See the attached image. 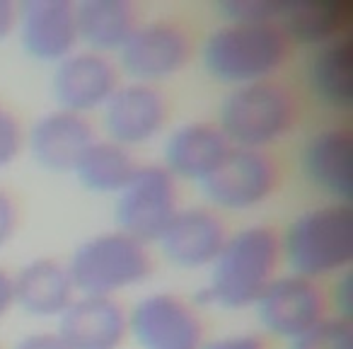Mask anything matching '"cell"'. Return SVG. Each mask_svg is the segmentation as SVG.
I'll return each instance as SVG.
<instances>
[{
  "label": "cell",
  "mask_w": 353,
  "mask_h": 349,
  "mask_svg": "<svg viewBox=\"0 0 353 349\" xmlns=\"http://www.w3.org/2000/svg\"><path fill=\"white\" fill-rule=\"evenodd\" d=\"M15 308L34 320H59L78 296L68 265L59 257H34L12 272Z\"/></svg>",
  "instance_id": "cell-19"
},
{
  "label": "cell",
  "mask_w": 353,
  "mask_h": 349,
  "mask_svg": "<svg viewBox=\"0 0 353 349\" xmlns=\"http://www.w3.org/2000/svg\"><path fill=\"white\" fill-rule=\"evenodd\" d=\"M138 165L141 162L136 160L133 151L109 141L107 136H97L85 148L70 172L75 175L80 187L88 192L117 197L133 178Z\"/></svg>",
  "instance_id": "cell-23"
},
{
  "label": "cell",
  "mask_w": 353,
  "mask_h": 349,
  "mask_svg": "<svg viewBox=\"0 0 353 349\" xmlns=\"http://www.w3.org/2000/svg\"><path fill=\"white\" fill-rule=\"evenodd\" d=\"M196 59V39L187 22L176 17L141 20L123 49L119 51V68L126 80L160 85L184 73Z\"/></svg>",
  "instance_id": "cell-6"
},
{
  "label": "cell",
  "mask_w": 353,
  "mask_h": 349,
  "mask_svg": "<svg viewBox=\"0 0 353 349\" xmlns=\"http://www.w3.org/2000/svg\"><path fill=\"white\" fill-rule=\"evenodd\" d=\"M68 349H123L128 342V308L112 296L78 294L56 320Z\"/></svg>",
  "instance_id": "cell-17"
},
{
  "label": "cell",
  "mask_w": 353,
  "mask_h": 349,
  "mask_svg": "<svg viewBox=\"0 0 353 349\" xmlns=\"http://www.w3.org/2000/svg\"><path fill=\"white\" fill-rule=\"evenodd\" d=\"M230 228L221 211L208 204H192L182 207L172 216L167 228L162 231L160 245L167 262L179 270H208L221 255Z\"/></svg>",
  "instance_id": "cell-13"
},
{
  "label": "cell",
  "mask_w": 353,
  "mask_h": 349,
  "mask_svg": "<svg viewBox=\"0 0 353 349\" xmlns=\"http://www.w3.org/2000/svg\"><path fill=\"white\" fill-rule=\"evenodd\" d=\"M279 228L269 223H252L230 231L221 255L208 267V284L194 303L218 305L225 310L254 308L264 289L281 274Z\"/></svg>",
  "instance_id": "cell-1"
},
{
  "label": "cell",
  "mask_w": 353,
  "mask_h": 349,
  "mask_svg": "<svg viewBox=\"0 0 353 349\" xmlns=\"http://www.w3.org/2000/svg\"><path fill=\"white\" fill-rule=\"evenodd\" d=\"M290 49L276 25L221 22L203 37L199 59L211 80L232 90L276 78L288 64Z\"/></svg>",
  "instance_id": "cell-3"
},
{
  "label": "cell",
  "mask_w": 353,
  "mask_h": 349,
  "mask_svg": "<svg viewBox=\"0 0 353 349\" xmlns=\"http://www.w3.org/2000/svg\"><path fill=\"white\" fill-rule=\"evenodd\" d=\"M329 308L334 315L351 318V272L334 279V289L329 291Z\"/></svg>",
  "instance_id": "cell-30"
},
{
  "label": "cell",
  "mask_w": 353,
  "mask_h": 349,
  "mask_svg": "<svg viewBox=\"0 0 353 349\" xmlns=\"http://www.w3.org/2000/svg\"><path fill=\"white\" fill-rule=\"evenodd\" d=\"M97 138L92 119L54 107L30 124L25 148L32 160L51 172H70L83 151Z\"/></svg>",
  "instance_id": "cell-18"
},
{
  "label": "cell",
  "mask_w": 353,
  "mask_h": 349,
  "mask_svg": "<svg viewBox=\"0 0 353 349\" xmlns=\"http://www.w3.org/2000/svg\"><path fill=\"white\" fill-rule=\"evenodd\" d=\"M27 129L17 112L0 100V170L10 167L25 153Z\"/></svg>",
  "instance_id": "cell-25"
},
{
  "label": "cell",
  "mask_w": 353,
  "mask_h": 349,
  "mask_svg": "<svg viewBox=\"0 0 353 349\" xmlns=\"http://www.w3.org/2000/svg\"><path fill=\"white\" fill-rule=\"evenodd\" d=\"M0 349H6V347H3V344H0Z\"/></svg>",
  "instance_id": "cell-33"
},
{
  "label": "cell",
  "mask_w": 353,
  "mask_h": 349,
  "mask_svg": "<svg viewBox=\"0 0 353 349\" xmlns=\"http://www.w3.org/2000/svg\"><path fill=\"white\" fill-rule=\"evenodd\" d=\"M15 310V291H12V272L0 267V323Z\"/></svg>",
  "instance_id": "cell-31"
},
{
  "label": "cell",
  "mask_w": 353,
  "mask_h": 349,
  "mask_svg": "<svg viewBox=\"0 0 353 349\" xmlns=\"http://www.w3.org/2000/svg\"><path fill=\"white\" fill-rule=\"evenodd\" d=\"M15 37L37 64L56 66L80 49L73 0H25L17 6Z\"/></svg>",
  "instance_id": "cell-14"
},
{
  "label": "cell",
  "mask_w": 353,
  "mask_h": 349,
  "mask_svg": "<svg viewBox=\"0 0 353 349\" xmlns=\"http://www.w3.org/2000/svg\"><path fill=\"white\" fill-rule=\"evenodd\" d=\"M201 349H271V339L264 332H225L218 337H208Z\"/></svg>",
  "instance_id": "cell-28"
},
{
  "label": "cell",
  "mask_w": 353,
  "mask_h": 349,
  "mask_svg": "<svg viewBox=\"0 0 353 349\" xmlns=\"http://www.w3.org/2000/svg\"><path fill=\"white\" fill-rule=\"evenodd\" d=\"M65 265L78 294L112 299L145 284L155 272L150 245L119 228L85 238Z\"/></svg>",
  "instance_id": "cell-5"
},
{
  "label": "cell",
  "mask_w": 353,
  "mask_h": 349,
  "mask_svg": "<svg viewBox=\"0 0 353 349\" xmlns=\"http://www.w3.org/2000/svg\"><path fill=\"white\" fill-rule=\"evenodd\" d=\"M17 30V3L0 0V44L15 37Z\"/></svg>",
  "instance_id": "cell-32"
},
{
  "label": "cell",
  "mask_w": 353,
  "mask_h": 349,
  "mask_svg": "<svg viewBox=\"0 0 353 349\" xmlns=\"http://www.w3.org/2000/svg\"><path fill=\"white\" fill-rule=\"evenodd\" d=\"M276 27L290 46H322L348 35V8L339 0H279Z\"/></svg>",
  "instance_id": "cell-22"
},
{
  "label": "cell",
  "mask_w": 353,
  "mask_h": 349,
  "mask_svg": "<svg viewBox=\"0 0 353 349\" xmlns=\"http://www.w3.org/2000/svg\"><path fill=\"white\" fill-rule=\"evenodd\" d=\"M179 209V182L162 162H145L138 165L126 187L114 197V223L119 231L152 245Z\"/></svg>",
  "instance_id": "cell-9"
},
{
  "label": "cell",
  "mask_w": 353,
  "mask_h": 349,
  "mask_svg": "<svg viewBox=\"0 0 353 349\" xmlns=\"http://www.w3.org/2000/svg\"><path fill=\"white\" fill-rule=\"evenodd\" d=\"M10 349H68L56 330H34L12 342Z\"/></svg>",
  "instance_id": "cell-29"
},
{
  "label": "cell",
  "mask_w": 353,
  "mask_h": 349,
  "mask_svg": "<svg viewBox=\"0 0 353 349\" xmlns=\"http://www.w3.org/2000/svg\"><path fill=\"white\" fill-rule=\"evenodd\" d=\"M141 8L133 0H80L75 3V25L83 49L119 54L141 25Z\"/></svg>",
  "instance_id": "cell-21"
},
{
  "label": "cell",
  "mask_w": 353,
  "mask_h": 349,
  "mask_svg": "<svg viewBox=\"0 0 353 349\" xmlns=\"http://www.w3.org/2000/svg\"><path fill=\"white\" fill-rule=\"evenodd\" d=\"M300 170L327 202L351 204L353 192V133L348 124H327L300 146Z\"/></svg>",
  "instance_id": "cell-15"
},
{
  "label": "cell",
  "mask_w": 353,
  "mask_h": 349,
  "mask_svg": "<svg viewBox=\"0 0 353 349\" xmlns=\"http://www.w3.org/2000/svg\"><path fill=\"white\" fill-rule=\"evenodd\" d=\"M300 117V95L285 80L271 78L228 90L216 124L230 146L271 151L298 129Z\"/></svg>",
  "instance_id": "cell-4"
},
{
  "label": "cell",
  "mask_w": 353,
  "mask_h": 349,
  "mask_svg": "<svg viewBox=\"0 0 353 349\" xmlns=\"http://www.w3.org/2000/svg\"><path fill=\"white\" fill-rule=\"evenodd\" d=\"M172 117L170 100L160 85L126 80L102 107V129L109 141L136 151L157 141Z\"/></svg>",
  "instance_id": "cell-11"
},
{
  "label": "cell",
  "mask_w": 353,
  "mask_h": 349,
  "mask_svg": "<svg viewBox=\"0 0 353 349\" xmlns=\"http://www.w3.org/2000/svg\"><path fill=\"white\" fill-rule=\"evenodd\" d=\"M279 0H225L221 12L225 22H256V25H276Z\"/></svg>",
  "instance_id": "cell-26"
},
{
  "label": "cell",
  "mask_w": 353,
  "mask_h": 349,
  "mask_svg": "<svg viewBox=\"0 0 353 349\" xmlns=\"http://www.w3.org/2000/svg\"><path fill=\"white\" fill-rule=\"evenodd\" d=\"M283 182L281 162L271 151L230 148L211 178L201 182L206 204L216 211H252L276 197Z\"/></svg>",
  "instance_id": "cell-8"
},
{
  "label": "cell",
  "mask_w": 353,
  "mask_h": 349,
  "mask_svg": "<svg viewBox=\"0 0 353 349\" xmlns=\"http://www.w3.org/2000/svg\"><path fill=\"white\" fill-rule=\"evenodd\" d=\"M121 83L123 73L114 56L80 46L54 66L51 95L56 107L90 117L92 112H102Z\"/></svg>",
  "instance_id": "cell-12"
},
{
  "label": "cell",
  "mask_w": 353,
  "mask_h": 349,
  "mask_svg": "<svg viewBox=\"0 0 353 349\" xmlns=\"http://www.w3.org/2000/svg\"><path fill=\"white\" fill-rule=\"evenodd\" d=\"M254 310L266 337L285 342H293L332 315L327 286L290 272H281L266 286L254 303Z\"/></svg>",
  "instance_id": "cell-10"
},
{
  "label": "cell",
  "mask_w": 353,
  "mask_h": 349,
  "mask_svg": "<svg viewBox=\"0 0 353 349\" xmlns=\"http://www.w3.org/2000/svg\"><path fill=\"white\" fill-rule=\"evenodd\" d=\"M22 226V209L20 202L10 189L0 187V247H6L12 243Z\"/></svg>",
  "instance_id": "cell-27"
},
{
  "label": "cell",
  "mask_w": 353,
  "mask_h": 349,
  "mask_svg": "<svg viewBox=\"0 0 353 349\" xmlns=\"http://www.w3.org/2000/svg\"><path fill=\"white\" fill-rule=\"evenodd\" d=\"M230 148V141L213 119H187L167 131L162 165L176 182L201 185L218 170Z\"/></svg>",
  "instance_id": "cell-16"
},
{
  "label": "cell",
  "mask_w": 353,
  "mask_h": 349,
  "mask_svg": "<svg viewBox=\"0 0 353 349\" xmlns=\"http://www.w3.org/2000/svg\"><path fill=\"white\" fill-rule=\"evenodd\" d=\"M281 238V257L290 274L327 281L351 272L353 209L351 204L324 202L295 214Z\"/></svg>",
  "instance_id": "cell-2"
},
{
  "label": "cell",
  "mask_w": 353,
  "mask_h": 349,
  "mask_svg": "<svg viewBox=\"0 0 353 349\" xmlns=\"http://www.w3.org/2000/svg\"><path fill=\"white\" fill-rule=\"evenodd\" d=\"M305 85L322 107L348 112L353 104V41L341 35L310 49L305 61Z\"/></svg>",
  "instance_id": "cell-20"
},
{
  "label": "cell",
  "mask_w": 353,
  "mask_h": 349,
  "mask_svg": "<svg viewBox=\"0 0 353 349\" xmlns=\"http://www.w3.org/2000/svg\"><path fill=\"white\" fill-rule=\"evenodd\" d=\"M288 349H353V320L327 315L312 330L288 342Z\"/></svg>",
  "instance_id": "cell-24"
},
{
  "label": "cell",
  "mask_w": 353,
  "mask_h": 349,
  "mask_svg": "<svg viewBox=\"0 0 353 349\" xmlns=\"http://www.w3.org/2000/svg\"><path fill=\"white\" fill-rule=\"evenodd\" d=\"M128 339L138 349H201L208 325L192 299L170 289L150 291L128 308Z\"/></svg>",
  "instance_id": "cell-7"
}]
</instances>
